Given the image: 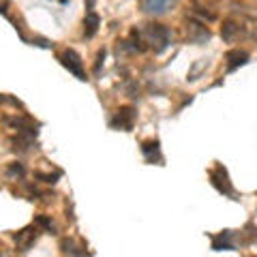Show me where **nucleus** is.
<instances>
[{"mask_svg": "<svg viewBox=\"0 0 257 257\" xmlns=\"http://www.w3.org/2000/svg\"><path fill=\"white\" fill-rule=\"evenodd\" d=\"M187 37H189V41L202 45V43H206L208 39H210V30H208L204 24H199V22H189L187 24Z\"/></svg>", "mask_w": 257, "mask_h": 257, "instance_id": "nucleus-6", "label": "nucleus"}, {"mask_svg": "<svg viewBox=\"0 0 257 257\" xmlns=\"http://www.w3.org/2000/svg\"><path fill=\"white\" fill-rule=\"evenodd\" d=\"M39 234H41V227H39L37 223H32V225H28V227L15 231L13 240H15V246H18V251H20V253H26L28 248L37 242Z\"/></svg>", "mask_w": 257, "mask_h": 257, "instance_id": "nucleus-4", "label": "nucleus"}, {"mask_svg": "<svg viewBox=\"0 0 257 257\" xmlns=\"http://www.w3.org/2000/svg\"><path fill=\"white\" fill-rule=\"evenodd\" d=\"M225 60H227V71H236L238 67L248 62V54L244 50H231L225 56Z\"/></svg>", "mask_w": 257, "mask_h": 257, "instance_id": "nucleus-7", "label": "nucleus"}, {"mask_svg": "<svg viewBox=\"0 0 257 257\" xmlns=\"http://www.w3.org/2000/svg\"><path fill=\"white\" fill-rule=\"evenodd\" d=\"M32 45H41V47H52L50 41H43V39H37V41H32Z\"/></svg>", "mask_w": 257, "mask_h": 257, "instance_id": "nucleus-19", "label": "nucleus"}, {"mask_svg": "<svg viewBox=\"0 0 257 257\" xmlns=\"http://www.w3.org/2000/svg\"><path fill=\"white\" fill-rule=\"evenodd\" d=\"M142 152H144V157H146L148 163H161V148H159V142H144L142 144Z\"/></svg>", "mask_w": 257, "mask_h": 257, "instance_id": "nucleus-10", "label": "nucleus"}, {"mask_svg": "<svg viewBox=\"0 0 257 257\" xmlns=\"http://www.w3.org/2000/svg\"><path fill=\"white\" fill-rule=\"evenodd\" d=\"M206 60H199V62H195V64H193V69H191V73H189V79H191V82H193V79H197V75H199V71H202V69H206Z\"/></svg>", "mask_w": 257, "mask_h": 257, "instance_id": "nucleus-16", "label": "nucleus"}, {"mask_svg": "<svg viewBox=\"0 0 257 257\" xmlns=\"http://www.w3.org/2000/svg\"><path fill=\"white\" fill-rule=\"evenodd\" d=\"M170 5L172 0H144V11L159 15V13H165Z\"/></svg>", "mask_w": 257, "mask_h": 257, "instance_id": "nucleus-12", "label": "nucleus"}, {"mask_svg": "<svg viewBox=\"0 0 257 257\" xmlns=\"http://www.w3.org/2000/svg\"><path fill=\"white\" fill-rule=\"evenodd\" d=\"M0 13H5V15H7V9H5V5H3V3H0Z\"/></svg>", "mask_w": 257, "mask_h": 257, "instance_id": "nucleus-21", "label": "nucleus"}, {"mask_svg": "<svg viewBox=\"0 0 257 257\" xmlns=\"http://www.w3.org/2000/svg\"><path fill=\"white\" fill-rule=\"evenodd\" d=\"M35 223H37L41 229L50 231V234H56V225H54V221L50 219V216H45V214H37V216H35Z\"/></svg>", "mask_w": 257, "mask_h": 257, "instance_id": "nucleus-14", "label": "nucleus"}, {"mask_svg": "<svg viewBox=\"0 0 257 257\" xmlns=\"http://www.w3.org/2000/svg\"><path fill=\"white\" fill-rule=\"evenodd\" d=\"M24 174H26V167L22 163H11L7 167V176H9V178H22Z\"/></svg>", "mask_w": 257, "mask_h": 257, "instance_id": "nucleus-15", "label": "nucleus"}, {"mask_svg": "<svg viewBox=\"0 0 257 257\" xmlns=\"http://www.w3.org/2000/svg\"><path fill=\"white\" fill-rule=\"evenodd\" d=\"M103 60H105V50H101V52H99V56H96V64H94V75H99V73H101Z\"/></svg>", "mask_w": 257, "mask_h": 257, "instance_id": "nucleus-17", "label": "nucleus"}, {"mask_svg": "<svg viewBox=\"0 0 257 257\" xmlns=\"http://www.w3.org/2000/svg\"><path fill=\"white\" fill-rule=\"evenodd\" d=\"M69 3V0H60V5H67Z\"/></svg>", "mask_w": 257, "mask_h": 257, "instance_id": "nucleus-22", "label": "nucleus"}, {"mask_svg": "<svg viewBox=\"0 0 257 257\" xmlns=\"http://www.w3.org/2000/svg\"><path fill=\"white\" fill-rule=\"evenodd\" d=\"M210 182H212V187L219 191V193H223V195H227V197H231V199H238L236 197V191H234V187H231V182H229V176H227V170L221 165V163H216L214 165V170H210Z\"/></svg>", "mask_w": 257, "mask_h": 257, "instance_id": "nucleus-2", "label": "nucleus"}, {"mask_svg": "<svg viewBox=\"0 0 257 257\" xmlns=\"http://www.w3.org/2000/svg\"><path fill=\"white\" fill-rule=\"evenodd\" d=\"M99 24H101V18L96 15L94 11H88L86 13V20H84V37L86 39H92L99 30Z\"/></svg>", "mask_w": 257, "mask_h": 257, "instance_id": "nucleus-9", "label": "nucleus"}, {"mask_svg": "<svg viewBox=\"0 0 257 257\" xmlns=\"http://www.w3.org/2000/svg\"><path fill=\"white\" fill-rule=\"evenodd\" d=\"M58 60L64 69L69 71V73H73L77 79H88L86 77V71H84V60H82V56H79L75 50H64L60 56H58Z\"/></svg>", "mask_w": 257, "mask_h": 257, "instance_id": "nucleus-3", "label": "nucleus"}, {"mask_svg": "<svg viewBox=\"0 0 257 257\" xmlns=\"http://www.w3.org/2000/svg\"><path fill=\"white\" fill-rule=\"evenodd\" d=\"M142 35H144V41H146L157 54L165 52L167 45H170V41H172L170 28L163 26V24H157V22L146 24V26H144V30H142Z\"/></svg>", "mask_w": 257, "mask_h": 257, "instance_id": "nucleus-1", "label": "nucleus"}, {"mask_svg": "<svg viewBox=\"0 0 257 257\" xmlns=\"http://www.w3.org/2000/svg\"><path fill=\"white\" fill-rule=\"evenodd\" d=\"M231 238H234L231 231H223V234H219V236H212V248L214 251H223V248L236 251V244L231 242Z\"/></svg>", "mask_w": 257, "mask_h": 257, "instance_id": "nucleus-8", "label": "nucleus"}, {"mask_svg": "<svg viewBox=\"0 0 257 257\" xmlns=\"http://www.w3.org/2000/svg\"><path fill=\"white\" fill-rule=\"evenodd\" d=\"M35 178L43 180V182H47V184H54V182H56V178H58V176H50V174H41V172H35Z\"/></svg>", "mask_w": 257, "mask_h": 257, "instance_id": "nucleus-18", "label": "nucleus"}, {"mask_svg": "<svg viewBox=\"0 0 257 257\" xmlns=\"http://www.w3.org/2000/svg\"><path fill=\"white\" fill-rule=\"evenodd\" d=\"M135 118H138V111L133 107H120V109H116V114L109 124L114 128H120V131H133Z\"/></svg>", "mask_w": 257, "mask_h": 257, "instance_id": "nucleus-5", "label": "nucleus"}, {"mask_svg": "<svg viewBox=\"0 0 257 257\" xmlns=\"http://www.w3.org/2000/svg\"><path fill=\"white\" fill-rule=\"evenodd\" d=\"M86 9H88V11L94 9V0H86Z\"/></svg>", "mask_w": 257, "mask_h": 257, "instance_id": "nucleus-20", "label": "nucleus"}, {"mask_svg": "<svg viewBox=\"0 0 257 257\" xmlns=\"http://www.w3.org/2000/svg\"><path fill=\"white\" fill-rule=\"evenodd\" d=\"M60 248H62V253L64 255H86V248H77L75 244V240H71V238H64L62 242H60Z\"/></svg>", "mask_w": 257, "mask_h": 257, "instance_id": "nucleus-13", "label": "nucleus"}, {"mask_svg": "<svg viewBox=\"0 0 257 257\" xmlns=\"http://www.w3.org/2000/svg\"><path fill=\"white\" fill-rule=\"evenodd\" d=\"M238 32H240V26H238L234 20H225V22H223V26H221V37H223V41L231 43V41H234V39L238 37Z\"/></svg>", "mask_w": 257, "mask_h": 257, "instance_id": "nucleus-11", "label": "nucleus"}]
</instances>
